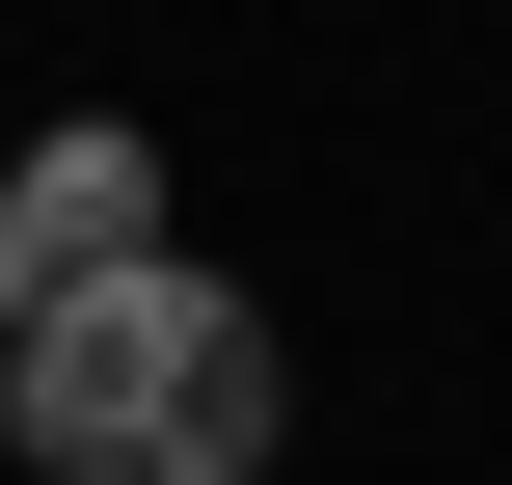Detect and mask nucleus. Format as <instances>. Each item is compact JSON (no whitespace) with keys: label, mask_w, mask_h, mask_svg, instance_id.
<instances>
[{"label":"nucleus","mask_w":512,"mask_h":485,"mask_svg":"<svg viewBox=\"0 0 512 485\" xmlns=\"http://www.w3.org/2000/svg\"><path fill=\"white\" fill-rule=\"evenodd\" d=\"M0 405H27V485H270L297 351H270V297H243V270L108 243V270H54V297H27Z\"/></svg>","instance_id":"nucleus-1"},{"label":"nucleus","mask_w":512,"mask_h":485,"mask_svg":"<svg viewBox=\"0 0 512 485\" xmlns=\"http://www.w3.org/2000/svg\"><path fill=\"white\" fill-rule=\"evenodd\" d=\"M27 243H54V270L162 243V162H135V135H54V162H27Z\"/></svg>","instance_id":"nucleus-2"},{"label":"nucleus","mask_w":512,"mask_h":485,"mask_svg":"<svg viewBox=\"0 0 512 485\" xmlns=\"http://www.w3.org/2000/svg\"><path fill=\"white\" fill-rule=\"evenodd\" d=\"M27 297H54V243H27V189H0V351H27Z\"/></svg>","instance_id":"nucleus-3"},{"label":"nucleus","mask_w":512,"mask_h":485,"mask_svg":"<svg viewBox=\"0 0 512 485\" xmlns=\"http://www.w3.org/2000/svg\"><path fill=\"white\" fill-rule=\"evenodd\" d=\"M0 459H27V405H0Z\"/></svg>","instance_id":"nucleus-4"}]
</instances>
